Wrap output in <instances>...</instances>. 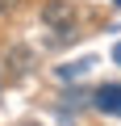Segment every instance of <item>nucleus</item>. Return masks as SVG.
<instances>
[{"label":"nucleus","mask_w":121,"mask_h":126,"mask_svg":"<svg viewBox=\"0 0 121 126\" xmlns=\"http://www.w3.org/2000/svg\"><path fill=\"white\" fill-rule=\"evenodd\" d=\"M42 21L54 25V30L75 25V4H71V0H46V4H42Z\"/></svg>","instance_id":"obj_1"},{"label":"nucleus","mask_w":121,"mask_h":126,"mask_svg":"<svg viewBox=\"0 0 121 126\" xmlns=\"http://www.w3.org/2000/svg\"><path fill=\"white\" fill-rule=\"evenodd\" d=\"M92 101H96V109H100V113H117V118H121V88H117V84L96 88V97H92Z\"/></svg>","instance_id":"obj_2"},{"label":"nucleus","mask_w":121,"mask_h":126,"mask_svg":"<svg viewBox=\"0 0 121 126\" xmlns=\"http://www.w3.org/2000/svg\"><path fill=\"white\" fill-rule=\"evenodd\" d=\"M4 63H9V72H17V76H21V72H29V67H33V50H25V46H13V50L4 55Z\"/></svg>","instance_id":"obj_3"},{"label":"nucleus","mask_w":121,"mask_h":126,"mask_svg":"<svg viewBox=\"0 0 121 126\" xmlns=\"http://www.w3.org/2000/svg\"><path fill=\"white\" fill-rule=\"evenodd\" d=\"M75 38H79V30H75V25H63V30H58L46 46H67V42H75Z\"/></svg>","instance_id":"obj_4"},{"label":"nucleus","mask_w":121,"mask_h":126,"mask_svg":"<svg viewBox=\"0 0 121 126\" xmlns=\"http://www.w3.org/2000/svg\"><path fill=\"white\" fill-rule=\"evenodd\" d=\"M92 67V63H67V67H58V76H63V80H75V76H84Z\"/></svg>","instance_id":"obj_5"},{"label":"nucleus","mask_w":121,"mask_h":126,"mask_svg":"<svg viewBox=\"0 0 121 126\" xmlns=\"http://www.w3.org/2000/svg\"><path fill=\"white\" fill-rule=\"evenodd\" d=\"M17 4H21V0H0V13H13Z\"/></svg>","instance_id":"obj_6"},{"label":"nucleus","mask_w":121,"mask_h":126,"mask_svg":"<svg viewBox=\"0 0 121 126\" xmlns=\"http://www.w3.org/2000/svg\"><path fill=\"white\" fill-rule=\"evenodd\" d=\"M113 55H117V63H121V46H117V50H113Z\"/></svg>","instance_id":"obj_7"}]
</instances>
